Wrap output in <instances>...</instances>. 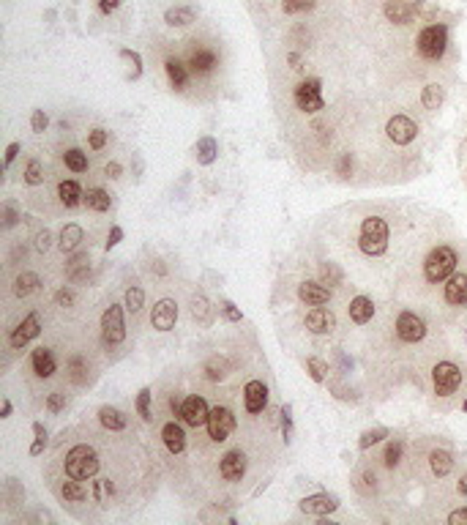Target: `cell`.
<instances>
[{
    "label": "cell",
    "mask_w": 467,
    "mask_h": 525,
    "mask_svg": "<svg viewBox=\"0 0 467 525\" xmlns=\"http://www.w3.org/2000/svg\"><path fill=\"white\" fill-rule=\"evenodd\" d=\"M96 471H99V455H96L93 446L80 443V446H74L69 455H66V473H69V479L85 482V479H93Z\"/></svg>",
    "instance_id": "6da1fadb"
},
{
    "label": "cell",
    "mask_w": 467,
    "mask_h": 525,
    "mask_svg": "<svg viewBox=\"0 0 467 525\" xmlns=\"http://www.w3.org/2000/svg\"><path fill=\"white\" fill-rule=\"evenodd\" d=\"M358 246H361L363 255H372V258L382 255V252L388 249V225H385L382 219H377V216L363 219Z\"/></svg>",
    "instance_id": "7a4b0ae2"
},
{
    "label": "cell",
    "mask_w": 467,
    "mask_h": 525,
    "mask_svg": "<svg viewBox=\"0 0 467 525\" xmlns=\"http://www.w3.org/2000/svg\"><path fill=\"white\" fill-rule=\"evenodd\" d=\"M453 268H456V252L451 246H437L429 252V258L424 262V274L429 282H443L453 277Z\"/></svg>",
    "instance_id": "3957f363"
},
{
    "label": "cell",
    "mask_w": 467,
    "mask_h": 525,
    "mask_svg": "<svg viewBox=\"0 0 467 525\" xmlns=\"http://www.w3.org/2000/svg\"><path fill=\"white\" fill-rule=\"evenodd\" d=\"M449 44V31L446 25H429L418 33V53L426 60H440Z\"/></svg>",
    "instance_id": "277c9868"
},
{
    "label": "cell",
    "mask_w": 467,
    "mask_h": 525,
    "mask_svg": "<svg viewBox=\"0 0 467 525\" xmlns=\"http://www.w3.org/2000/svg\"><path fill=\"white\" fill-rule=\"evenodd\" d=\"M293 99L298 110H304V112H320L326 107L323 90H320V80H304L301 85L295 88Z\"/></svg>",
    "instance_id": "5b68a950"
},
{
    "label": "cell",
    "mask_w": 467,
    "mask_h": 525,
    "mask_svg": "<svg viewBox=\"0 0 467 525\" xmlns=\"http://www.w3.org/2000/svg\"><path fill=\"white\" fill-rule=\"evenodd\" d=\"M432 381H434V391L440 397H449V394H453L462 386V372H459L456 364H451V361H440L432 369Z\"/></svg>",
    "instance_id": "8992f818"
},
{
    "label": "cell",
    "mask_w": 467,
    "mask_h": 525,
    "mask_svg": "<svg viewBox=\"0 0 467 525\" xmlns=\"http://www.w3.org/2000/svg\"><path fill=\"white\" fill-rule=\"evenodd\" d=\"M235 430V416H232V410L230 408H222V405H216V408H210V416H208V433L210 438L216 440V443H222L227 440V435Z\"/></svg>",
    "instance_id": "52a82bcc"
},
{
    "label": "cell",
    "mask_w": 467,
    "mask_h": 525,
    "mask_svg": "<svg viewBox=\"0 0 467 525\" xmlns=\"http://www.w3.org/2000/svg\"><path fill=\"white\" fill-rule=\"evenodd\" d=\"M102 334L107 345H118L126 336V326H123V309L118 304H112L109 309H104L102 315Z\"/></svg>",
    "instance_id": "ba28073f"
},
{
    "label": "cell",
    "mask_w": 467,
    "mask_h": 525,
    "mask_svg": "<svg viewBox=\"0 0 467 525\" xmlns=\"http://www.w3.org/2000/svg\"><path fill=\"white\" fill-rule=\"evenodd\" d=\"M385 132H388V137L397 142V145H407V142L415 140V134H418V126H415L413 118H407V115H394L388 126H385Z\"/></svg>",
    "instance_id": "9c48e42d"
},
{
    "label": "cell",
    "mask_w": 467,
    "mask_h": 525,
    "mask_svg": "<svg viewBox=\"0 0 467 525\" xmlns=\"http://www.w3.org/2000/svg\"><path fill=\"white\" fill-rule=\"evenodd\" d=\"M397 334L402 342H418V339H424L426 326L415 312H402L397 320Z\"/></svg>",
    "instance_id": "30bf717a"
},
{
    "label": "cell",
    "mask_w": 467,
    "mask_h": 525,
    "mask_svg": "<svg viewBox=\"0 0 467 525\" xmlns=\"http://www.w3.org/2000/svg\"><path fill=\"white\" fill-rule=\"evenodd\" d=\"M208 416H210V408L205 405L203 397H186V403L181 405V419L186 421L189 427H203L208 424Z\"/></svg>",
    "instance_id": "8fae6325"
},
{
    "label": "cell",
    "mask_w": 467,
    "mask_h": 525,
    "mask_svg": "<svg viewBox=\"0 0 467 525\" xmlns=\"http://www.w3.org/2000/svg\"><path fill=\"white\" fill-rule=\"evenodd\" d=\"M175 320H178V304L173 298H161L154 307V315H151L154 329L156 332H170V329H175Z\"/></svg>",
    "instance_id": "7c38bea8"
},
{
    "label": "cell",
    "mask_w": 467,
    "mask_h": 525,
    "mask_svg": "<svg viewBox=\"0 0 467 525\" xmlns=\"http://www.w3.org/2000/svg\"><path fill=\"white\" fill-rule=\"evenodd\" d=\"M38 332H41V320H38V315L33 312V315H28L17 329H14V334H11V348L14 350L25 348L31 339L38 336Z\"/></svg>",
    "instance_id": "4fadbf2b"
},
{
    "label": "cell",
    "mask_w": 467,
    "mask_h": 525,
    "mask_svg": "<svg viewBox=\"0 0 467 525\" xmlns=\"http://www.w3.org/2000/svg\"><path fill=\"white\" fill-rule=\"evenodd\" d=\"M339 509V498L336 495H328V492H323V495H311V498H304L301 501V511L304 514H331V511H336Z\"/></svg>",
    "instance_id": "5bb4252c"
},
{
    "label": "cell",
    "mask_w": 467,
    "mask_h": 525,
    "mask_svg": "<svg viewBox=\"0 0 467 525\" xmlns=\"http://www.w3.org/2000/svg\"><path fill=\"white\" fill-rule=\"evenodd\" d=\"M306 329L311 334H331L336 329V315L331 309H326V307H314L306 315Z\"/></svg>",
    "instance_id": "9a60e30c"
},
{
    "label": "cell",
    "mask_w": 467,
    "mask_h": 525,
    "mask_svg": "<svg viewBox=\"0 0 467 525\" xmlns=\"http://www.w3.org/2000/svg\"><path fill=\"white\" fill-rule=\"evenodd\" d=\"M219 473L225 476L227 482H241V476L246 473V457H243V452H227L225 457H222V465H219Z\"/></svg>",
    "instance_id": "2e32d148"
},
{
    "label": "cell",
    "mask_w": 467,
    "mask_h": 525,
    "mask_svg": "<svg viewBox=\"0 0 467 525\" xmlns=\"http://www.w3.org/2000/svg\"><path fill=\"white\" fill-rule=\"evenodd\" d=\"M243 397H246V410L249 413H259L268 405V388H265L262 381H249L246 388H243Z\"/></svg>",
    "instance_id": "e0dca14e"
},
{
    "label": "cell",
    "mask_w": 467,
    "mask_h": 525,
    "mask_svg": "<svg viewBox=\"0 0 467 525\" xmlns=\"http://www.w3.org/2000/svg\"><path fill=\"white\" fill-rule=\"evenodd\" d=\"M298 298L306 304V307H323L331 298V290L323 282H304L298 287Z\"/></svg>",
    "instance_id": "ac0fdd59"
},
{
    "label": "cell",
    "mask_w": 467,
    "mask_h": 525,
    "mask_svg": "<svg viewBox=\"0 0 467 525\" xmlns=\"http://www.w3.org/2000/svg\"><path fill=\"white\" fill-rule=\"evenodd\" d=\"M446 301L453 304V307L467 304V277L465 274H453V277H449V285H446Z\"/></svg>",
    "instance_id": "d6986e66"
},
{
    "label": "cell",
    "mask_w": 467,
    "mask_h": 525,
    "mask_svg": "<svg viewBox=\"0 0 467 525\" xmlns=\"http://www.w3.org/2000/svg\"><path fill=\"white\" fill-rule=\"evenodd\" d=\"M382 11H385V17L391 19V22L404 25V22H410V17L415 14V6L404 3V0H388V3L382 6Z\"/></svg>",
    "instance_id": "ffe728a7"
},
{
    "label": "cell",
    "mask_w": 467,
    "mask_h": 525,
    "mask_svg": "<svg viewBox=\"0 0 467 525\" xmlns=\"http://www.w3.org/2000/svg\"><path fill=\"white\" fill-rule=\"evenodd\" d=\"M161 438H164V446L173 452V455H181L183 449H186V435H183V430L170 421V424H164V430H161Z\"/></svg>",
    "instance_id": "44dd1931"
},
{
    "label": "cell",
    "mask_w": 467,
    "mask_h": 525,
    "mask_svg": "<svg viewBox=\"0 0 467 525\" xmlns=\"http://www.w3.org/2000/svg\"><path fill=\"white\" fill-rule=\"evenodd\" d=\"M375 315V304H372V298L366 296H355L350 301V317H353V323H369Z\"/></svg>",
    "instance_id": "7402d4cb"
},
{
    "label": "cell",
    "mask_w": 467,
    "mask_h": 525,
    "mask_svg": "<svg viewBox=\"0 0 467 525\" xmlns=\"http://www.w3.org/2000/svg\"><path fill=\"white\" fill-rule=\"evenodd\" d=\"M33 369L38 378H50L52 372H55V359H52V353L47 348L33 350Z\"/></svg>",
    "instance_id": "603a6c76"
},
{
    "label": "cell",
    "mask_w": 467,
    "mask_h": 525,
    "mask_svg": "<svg viewBox=\"0 0 467 525\" xmlns=\"http://www.w3.org/2000/svg\"><path fill=\"white\" fill-rule=\"evenodd\" d=\"M82 241H85V233H82V228H80V225H66V228H63V233H60V249H63V252H74V249H77V246L82 244Z\"/></svg>",
    "instance_id": "cb8c5ba5"
},
{
    "label": "cell",
    "mask_w": 467,
    "mask_h": 525,
    "mask_svg": "<svg viewBox=\"0 0 467 525\" xmlns=\"http://www.w3.org/2000/svg\"><path fill=\"white\" fill-rule=\"evenodd\" d=\"M164 69H167V77H170V83H173L178 90H181V88H186V83H189V71H186V66H183V63H181L178 58H167Z\"/></svg>",
    "instance_id": "d4e9b609"
},
{
    "label": "cell",
    "mask_w": 467,
    "mask_h": 525,
    "mask_svg": "<svg viewBox=\"0 0 467 525\" xmlns=\"http://www.w3.org/2000/svg\"><path fill=\"white\" fill-rule=\"evenodd\" d=\"M189 66H191V71H197V74H208V71L216 66V55L210 53V50H197V53L191 55Z\"/></svg>",
    "instance_id": "484cf974"
},
{
    "label": "cell",
    "mask_w": 467,
    "mask_h": 525,
    "mask_svg": "<svg viewBox=\"0 0 467 525\" xmlns=\"http://www.w3.org/2000/svg\"><path fill=\"white\" fill-rule=\"evenodd\" d=\"M99 421H102L107 430H123L126 427V416H123L118 408H109V405H104L102 410H99Z\"/></svg>",
    "instance_id": "4316f807"
},
{
    "label": "cell",
    "mask_w": 467,
    "mask_h": 525,
    "mask_svg": "<svg viewBox=\"0 0 467 525\" xmlns=\"http://www.w3.org/2000/svg\"><path fill=\"white\" fill-rule=\"evenodd\" d=\"M429 465H432L434 476H449L451 468H453V460H451L449 452H440V449H434L432 455H429Z\"/></svg>",
    "instance_id": "83f0119b"
},
{
    "label": "cell",
    "mask_w": 467,
    "mask_h": 525,
    "mask_svg": "<svg viewBox=\"0 0 467 525\" xmlns=\"http://www.w3.org/2000/svg\"><path fill=\"white\" fill-rule=\"evenodd\" d=\"M58 192H60V203H63L66 208H74V206L82 200V192H80V184H77V181H63Z\"/></svg>",
    "instance_id": "f1b7e54d"
},
{
    "label": "cell",
    "mask_w": 467,
    "mask_h": 525,
    "mask_svg": "<svg viewBox=\"0 0 467 525\" xmlns=\"http://www.w3.org/2000/svg\"><path fill=\"white\" fill-rule=\"evenodd\" d=\"M38 290V277H36L33 271H28V274H19L17 282H14V293H17L19 298L31 296V293H36Z\"/></svg>",
    "instance_id": "f546056e"
},
{
    "label": "cell",
    "mask_w": 467,
    "mask_h": 525,
    "mask_svg": "<svg viewBox=\"0 0 467 525\" xmlns=\"http://www.w3.org/2000/svg\"><path fill=\"white\" fill-rule=\"evenodd\" d=\"M164 19H167V25H189V22H194V9L191 6H175L164 14Z\"/></svg>",
    "instance_id": "4dcf8cb0"
},
{
    "label": "cell",
    "mask_w": 467,
    "mask_h": 525,
    "mask_svg": "<svg viewBox=\"0 0 467 525\" xmlns=\"http://www.w3.org/2000/svg\"><path fill=\"white\" fill-rule=\"evenodd\" d=\"M216 151H219L216 140L213 137H203V140L197 142V161L200 164H210L216 159Z\"/></svg>",
    "instance_id": "1f68e13d"
},
{
    "label": "cell",
    "mask_w": 467,
    "mask_h": 525,
    "mask_svg": "<svg viewBox=\"0 0 467 525\" xmlns=\"http://www.w3.org/2000/svg\"><path fill=\"white\" fill-rule=\"evenodd\" d=\"M66 277L71 282H82L87 277V255H77L74 260L66 265Z\"/></svg>",
    "instance_id": "d6a6232c"
},
{
    "label": "cell",
    "mask_w": 467,
    "mask_h": 525,
    "mask_svg": "<svg viewBox=\"0 0 467 525\" xmlns=\"http://www.w3.org/2000/svg\"><path fill=\"white\" fill-rule=\"evenodd\" d=\"M443 99H446V90L440 85H426L424 88V96H421V102H424V107L426 110H437V107L443 105Z\"/></svg>",
    "instance_id": "836d02e7"
},
{
    "label": "cell",
    "mask_w": 467,
    "mask_h": 525,
    "mask_svg": "<svg viewBox=\"0 0 467 525\" xmlns=\"http://www.w3.org/2000/svg\"><path fill=\"white\" fill-rule=\"evenodd\" d=\"M85 203L90 211H109V206H112L109 194L104 192V189H90V192L85 194Z\"/></svg>",
    "instance_id": "e575fe53"
},
{
    "label": "cell",
    "mask_w": 467,
    "mask_h": 525,
    "mask_svg": "<svg viewBox=\"0 0 467 525\" xmlns=\"http://www.w3.org/2000/svg\"><path fill=\"white\" fill-rule=\"evenodd\" d=\"M66 167H69L71 173H85L87 170V157L80 151V148H71V151H66Z\"/></svg>",
    "instance_id": "d590c367"
},
{
    "label": "cell",
    "mask_w": 467,
    "mask_h": 525,
    "mask_svg": "<svg viewBox=\"0 0 467 525\" xmlns=\"http://www.w3.org/2000/svg\"><path fill=\"white\" fill-rule=\"evenodd\" d=\"M306 369H309L311 381H317V383H323V381H326V375H328V364H326L323 359H317V356L306 359Z\"/></svg>",
    "instance_id": "8d00e7d4"
},
{
    "label": "cell",
    "mask_w": 467,
    "mask_h": 525,
    "mask_svg": "<svg viewBox=\"0 0 467 525\" xmlns=\"http://www.w3.org/2000/svg\"><path fill=\"white\" fill-rule=\"evenodd\" d=\"M25 184L28 186H38L44 184V170H41V161H28V170H25Z\"/></svg>",
    "instance_id": "74e56055"
},
{
    "label": "cell",
    "mask_w": 467,
    "mask_h": 525,
    "mask_svg": "<svg viewBox=\"0 0 467 525\" xmlns=\"http://www.w3.org/2000/svg\"><path fill=\"white\" fill-rule=\"evenodd\" d=\"M80 479H71V482H63V487H60V495L66 498V501H82L85 498V490L77 484Z\"/></svg>",
    "instance_id": "f35d334b"
},
{
    "label": "cell",
    "mask_w": 467,
    "mask_h": 525,
    "mask_svg": "<svg viewBox=\"0 0 467 525\" xmlns=\"http://www.w3.org/2000/svg\"><path fill=\"white\" fill-rule=\"evenodd\" d=\"M142 301H145L142 287H129V290H126V307H129L131 312H139V309H142Z\"/></svg>",
    "instance_id": "ab89813d"
},
{
    "label": "cell",
    "mask_w": 467,
    "mask_h": 525,
    "mask_svg": "<svg viewBox=\"0 0 467 525\" xmlns=\"http://www.w3.org/2000/svg\"><path fill=\"white\" fill-rule=\"evenodd\" d=\"M33 433H36V440H33V446H31V455H41L44 452V446H47V430H44V424H38L36 421L33 424Z\"/></svg>",
    "instance_id": "60d3db41"
},
{
    "label": "cell",
    "mask_w": 467,
    "mask_h": 525,
    "mask_svg": "<svg viewBox=\"0 0 467 525\" xmlns=\"http://www.w3.org/2000/svg\"><path fill=\"white\" fill-rule=\"evenodd\" d=\"M320 280H323V285H339L342 282V271L333 262H328V265L320 268Z\"/></svg>",
    "instance_id": "b9f144b4"
},
{
    "label": "cell",
    "mask_w": 467,
    "mask_h": 525,
    "mask_svg": "<svg viewBox=\"0 0 467 525\" xmlns=\"http://www.w3.org/2000/svg\"><path fill=\"white\" fill-rule=\"evenodd\" d=\"M137 410L145 421H151V388H142L137 394Z\"/></svg>",
    "instance_id": "7bdbcfd3"
},
{
    "label": "cell",
    "mask_w": 467,
    "mask_h": 525,
    "mask_svg": "<svg viewBox=\"0 0 467 525\" xmlns=\"http://www.w3.org/2000/svg\"><path fill=\"white\" fill-rule=\"evenodd\" d=\"M311 6H314V0H284V3H281L284 14H298V11H309Z\"/></svg>",
    "instance_id": "ee69618b"
},
{
    "label": "cell",
    "mask_w": 467,
    "mask_h": 525,
    "mask_svg": "<svg viewBox=\"0 0 467 525\" xmlns=\"http://www.w3.org/2000/svg\"><path fill=\"white\" fill-rule=\"evenodd\" d=\"M399 457H402V443H399V440L388 443V446H385V465H388V468H394V465L399 462Z\"/></svg>",
    "instance_id": "f6af8a7d"
},
{
    "label": "cell",
    "mask_w": 467,
    "mask_h": 525,
    "mask_svg": "<svg viewBox=\"0 0 467 525\" xmlns=\"http://www.w3.org/2000/svg\"><path fill=\"white\" fill-rule=\"evenodd\" d=\"M281 427H284V440H290L293 435V408L290 405L281 408Z\"/></svg>",
    "instance_id": "bcb514c9"
},
{
    "label": "cell",
    "mask_w": 467,
    "mask_h": 525,
    "mask_svg": "<svg viewBox=\"0 0 467 525\" xmlns=\"http://www.w3.org/2000/svg\"><path fill=\"white\" fill-rule=\"evenodd\" d=\"M47 123H50V118L44 115V110H33V118H31V126H33L36 134H41V132L47 129Z\"/></svg>",
    "instance_id": "7dc6e473"
},
{
    "label": "cell",
    "mask_w": 467,
    "mask_h": 525,
    "mask_svg": "<svg viewBox=\"0 0 467 525\" xmlns=\"http://www.w3.org/2000/svg\"><path fill=\"white\" fill-rule=\"evenodd\" d=\"M87 142H90V148H93V151H99V148L107 145V132H104V129H93V132H90V137H87Z\"/></svg>",
    "instance_id": "c3c4849f"
},
{
    "label": "cell",
    "mask_w": 467,
    "mask_h": 525,
    "mask_svg": "<svg viewBox=\"0 0 467 525\" xmlns=\"http://www.w3.org/2000/svg\"><path fill=\"white\" fill-rule=\"evenodd\" d=\"M63 405H66V394H60V391H52L50 400H47V408H50L52 413H58Z\"/></svg>",
    "instance_id": "681fc988"
},
{
    "label": "cell",
    "mask_w": 467,
    "mask_h": 525,
    "mask_svg": "<svg viewBox=\"0 0 467 525\" xmlns=\"http://www.w3.org/2000/svg\"><path fill=\"white\" fill-rule=\"evenodd\" d=\"M382 435H385V430H375V433H363V438H361V443H358V446H361V449H369V446H375V443H377V440H380Z\"/></svg>",
    "instance_id": "f907efd6"
},
{
    "label": "cell",
    "mask_w": 467,
    "mask_h": 525,
    "mask_svg": "<svg viewBox=\"0 0 467 525\" xmlns=\"http://www.w3.org/2000/svg\"><path fill=\"white\" fill-rule=\"evenodd\" d=\"M222 312H225V317L227 320H232V323H238V320H241V309H238L232 301H225V304H222Z\"/></svg>",
    "instance_id": "816d5d0a"
},
{
    "label": "cell",
    "mask_w": 467,
    "mask_h": 525,
    "mask_svg": "<svg viewBox=\"0 0 467 525\" xmlns=\"http://www.w3.org/2000/svg\"><path fill=\"white\" fill-rule=\"evenodd\" d=\"M121 238H123V230L115 225V228L109 230V238H107V244H104V246H107V249H112V246L121 244Z\"/></svg>",
    "instance_id": "f5cc1de1"
},
{
    "label": "cell",
    "mask_w": 467,
    "mask_h": 525,
    "mask_svg": "<svg viewBox=\"0 0 467 525\" xmlns=\"http://www.w3.org/2000/svg\"><path fill=\"white\" fill-rule=\"evenodd\" d=\"M58 304H60V307H71V304H74V293H71V290H58Z\"/></svg>",
    "instance_id": "db71d44e"
},
{
    "label": "cell",
    "mask_w": 467,
    "mask_h": 525,
    "mask_svg": "<svg viewBox=\"0 0 467 525\" xmlns=\"http://www.w3.org/2000/svg\"><path fill=\"white\" fill-rule=\"evenodd\" d=\"M50 230H41V233H38V235H36V246H38V249H41V252H44V249H47V246H50Z\"/></svg>",
    "instance_id": "11a10c76"
},
{
    "label": "cell",
    "mask_w": 467,
    "mask_h": 525,
    "mask_svg": "<svg viewBox=\"0 0 467 525\" xmlns=\"http://www.w3.org/2000/svg\"><path fill=\"white\" fill-rule=\"evenodd\" d=\"M121 6V0H99V9H102L104 14H109V11H115Z\"/></svg>",
    "instance_id": "9f6ffc18"
},
{
    "label": "cell",
    "mask_w": 467,
    "mask_h": 525,
    "mask_svg": "<svg viewBox=\"0 0 467 525\" xmlns=\"http://www.w3.org/2000/svg\"><path fill=\"white\" fill-rule=\"evenodd\" d=\"M449 523L451 525H456V523H467V507L465 509H459V511H453L449 517Z\"/></svg>",
    "instance_id": "6f0895ef"
},
{
    "label": "cell",
    "mask_w": 467,
    "mask_h": 525,
    "mask_svg": "<svg viewBox=\"0 0 467 525\" xmlns=\"http://www.w3.org/2000/svg\"><path fill=\"white\" fill-rule=\"evenodd\" d=\"M17 154H19V142H11L9 151H6V164H11V161L17 159Z\"/></svg>",
    "instance_id": "680465c9"
},
{
    "label": "cell",
    "mask_w": 467,
    "mask_h": 525,
    "mask_svg": "<svg viewBox=\"0 0 467 525\" xmlns=\"http://www.w3.org/2000/svg\"><path fill=\"white\" fill-rule=\"evenodd\" d=\"M104 173L109 175V178H118V175H121V164H118V161H109V164L104 167Z\"/></svg>",
    "instance_id": "91938a15"
},
{
    "label": "cell",
    "mask_w": 467,
    "mask_h": 525,
    "mask_svg": "<svg viewBox=\"0 0 467 525\" xmlns=\"http://www.w3.org/2000/svg\"><path fill=\"white\" fill-rule=\"evenodd\" d=\"M14 222H17V213H14V208H6V225L11 228Z\"/></svg>",
    "instance_id": "94428289"
},
{
    "label": "cell",
    "mask_w": 467,
    "mask_h": 525,
    "mask_svg": "<svg viewBox=\"0 0 467 525\" xmlns=\"http://www.w3.org/2000/svg\"><path fill=\"white\" fill-rule=\"evenodd\" d=\"M0 416L6 419V416H11V403L9 400H3V410H0Z\"/></svg>",
    "instance_id": "6125c7cd"
},
{
    "label": "cell",
    "mask_w": 467,
    "mask_h": 525,
    "mask_svg": "<svg viewBox=\"0 0 467 525\" xmlns=\"http://www.w3.org/2000/svg\"><path fill=\"white\" fill-rule=\"evenodd\" d=\"M459 492H462V495H467V476L462 479V484H459Z\"/></svg>",
    "instance_id": "be15d7a7"
},
{
    "label": "cell",
    "mask_w": 467,
    "mask_h": 525,
    "mask_svg": "<svg viewBox=\"0 0 467 525\" xmlns=\"http://www.w3.org/2000/svg\"><path fill=\"white\" fill-rule=\"evenodd\" d=\"M465 410H467V403H465Z\"/></svg>",
    "instance_id": "e7e4bbea"
}]
</instances>
